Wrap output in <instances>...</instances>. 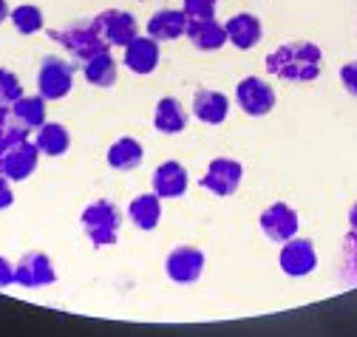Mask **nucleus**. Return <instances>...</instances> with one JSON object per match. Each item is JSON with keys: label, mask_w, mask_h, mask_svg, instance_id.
<instances>
[{"label": "nucleus", "mask_w": 357, "mask_h": 337, "mask_svg": "<svg viewBox=\"0 0 357 337\" xmlns=\"http://www.w3.org/2000/svg\"><path fill=\"white\" fill-rule=\"evenodd\" d=\"M218 0H185L182 9L190 20H202V17H213L215 15Z\"/></svg>", "instance_id": "c85d7f7f"}, {"label": "nucleus", "mask_w": 357, "mask_h": 337, "mask_svg": "<svg viewBox=\"0 0 357 337\" xmlns=\"http://www.w3.org/2000/svg\"><path fill=\"white\" fill-rule=\"evenodd\" d=\"M241 179H244L241 162L227 159V156H218V159H213L207 164V173L202 176L199 185L204 190H210L213 196H218V198H227V196H233L241 187Z\"/></svg>", "instance_id": "39448f33"}, {"label": "nucleus", "mask_w": 357, "mask_h": 337, "mask_svg": "<svg viewBox=\"0 0 357 337\" xmlns=\"http://www.w3.org/2000/svg\"><path fill=\"white\" fill-rule=\"evenodd\" d=\"M94 26H97V31L102 34V40L111 49L114 46L125 49L133 37H139L137 17H133L130 12H125V9H105V12H100L94 17Z\"/></svg>", "instance_id": "0eeeda50"}, {"label": "nucleus", "mask_w": 357, "mask_h": 337, "mask_svg": "<svg viewBox=\"0 0 357 337\" xmlns=\"http://www.w3.org/2000/svg\"><path fill=\"white\" fill-rule=\"evenodd\" d=\"M151 182H153V193L159 198H178V196L188 193V185H190L185 164L182 162H173V159L170 162H162L156 167Z\"/></svg>", "instance_id": "4468645a"}, {"label": "nucleus", "mask_w": 357, "mask_h": 337, "mask_svg": "<svg viewBox=\"0 0 357 337\" xmlns=\"http://www.w3.org/2000/svg\"><path fill=\"white\" fill-rule=\"evenodd\" d=\"M340 278L349 286H357V238L346 233L343 249H340Z\"/></svg>", "instance_id": "a878e982"}, {"label": "nucleus", "mask_w": 357, "mask_h": 337, "mask_svg": "<svg viewBox=\"0 0 357 337\" xmlns=\"http://www.w3.org/2000/svg\"><path fill=\"white\" fill-rule=\"evenodd\" d=\"M185 37L193 43V49L199 52H218L227 43V31L215 17H202V20H190Z\"/></svg>", "instance_id": "dca6fc26"}, {"label": "nucleus", "mask_w": 357, "mask_h": 337, "mask_svg": "<svg viewBox=\"0 0 357 337\" xmlns=\"http://www.w3.org/2000/svg\"><path fill=\"white\" fill-rule=\"evenodd\" d=\"M236 102L247 116H266L275 108V88L264 77H244L236 86Z\"/></svg>", "instance_id": "423d86ee"}, {"label": "nucleus", "mask_w": 357, "mask_h": 337, "mask_svg": "<svg viewBox=\"0 0 357 337\" xmlns=\"http://www.w3.org/2000/svg\"><path fill=\"white\" fill-rule=\"evenodd\" d=\"M20 97H23V86H20V79H17L9 68H0V105L12 108Z\"/></svg>", "instance_id": "bb28decb"}, {"label": "nucleus", "mask_w": 357, "mask_h": 337, "mask_svg": "<svg viewBox=\"0 0 357 337\" xmlns=\"http://www.w3.org/2000/svg\"><path fill=\"white\" fill-rule=\"evenodd\" d=\"M49 37L54 40L57 46H63L74 60H79V63H85V60H91V57H97V54L111 49L102 40V34L97 31L94 20H74L66 29H52Z\"/></svg>", "instance_id": "f03ea898"}, {"label": "nucleus", "mask_w": 357, "mask_h": 337, "mask_svg": "<svg viewBox=\"0 0 357 337\" xmlns=\"http://www.w3.org/2000/svg\"><path fill=\"white\" fill-rule=\"evenodd\" d=\"M340 82H343L346 94L357 97V60H351V63H346V65L340 68Z\"/></svg>", "instance_id": "c756f323"}, {"label": "nucleus", "mask_w": 357, "mask_h": 337, "mask_svg": "<svg viewBox=\"0 0 357 337\" xmlns=\"http://www.w3.org/2000/svg\"><path fill=\"white\" fill-rule=\"evenodd\" d=\"M46 102L49 100H43L40 94L37 97H20L15 105H12V116L26 125V128H43L46 125Z\"/></svg>", "instance_id": "b1692460"}, {"label": "nucleus", "mask_w": 357, "mask_h": 337, "mask_svg": "<svg viewBox=\"0 0 357 337\" xmlns=\"http://www.w3.org/2000/svg\"><path fill=\"white\" fill-rule=\"evenodd\" d=\"M225 31H227V43H233L238 52H250L261 43L264 37V26L255 15L250 12H238L233 15L227 23H225Z\"/></svg>", "instance_id": "2eb2a0df"}, {"label": "nucleus", "mask_w": 357, "mask_h": 337, "mask_svg": "<svg viewBox=\"0 0 357 337\" xmlns=\"http://www.w3.org/2000/svg\"><path fill=\"white\" fill-rule=\"evenodd\" d=\"M6 122H12V108H6V105H0V128H3Z\"/></svg>", "instance_id": "72a5a7b5"}, {"label": "nucleus", "mask_w": 357, "mask_h": 337, "mask_svg": "<svg viewBox=\"0 0 357 337\" xmlns=\"http://www.w3.org/2000/svg\"><path fill=\"white\" fill-rule=\"evenodd\" d=\"M37 162H40V148H37V142H29V139L12 145L3 153V159H0V164H3V176L9 182H26L37 171Z\"/></svg>", "instance_id": "f8f14e48"}, {"label": "nucleus", "mask_w": 357, "mask_h": 337, "mask_svg": "<svg viewBox=\"0 0 357 337\" xmlns=\"http://www.w3.org/2000/svg\"><path fill=\"white\" fill-rule=\"evenodd\" d=\"M23 139H29V128H26V125H20L17 119H15V122H6L3 128H0V159H3V153H6L12 145H17V142H23Z\"/></svg>", "instance_id": "cd10ccee"}, {"label": "nucleus", "mask_w": 357, "mask_h": 337, "mask_svg": "<svg viewBox=\"0 0 357 337\" xmlns=\"http://www.w3.org/2000/svg\"><path fill=\"white\" fill-rule=\"evenodd\" d=\"M153 128L165 136H176L188 128V111L176 97H162L153 111Z\"/></svg>", "instance_id": "6ab92c4d"}, {"label": "nucleus", "mask_w": 357, "mask_h": 337, "mask_svg": "<svg viewBox=\"0 0 357 337\" xmlns=\"http://www.w3.org/2000/svg\"><path fill=\"white\" fill-rule=\"evenodd\" d=\"M82 74H85V79L91 82L94 88H114L119 68H116V60H114L111 49L97 54V57H91V60H85L82 63Z\"/></svg>", "instance_id": "4be33fe9"}, {"label": "nucleus", "mask_w": 357, "mask_h": 337, "mask_svg": "<svg viewBox=\"0 0 357 337\" xmlns=\"http://www.w3.org/2000/svg\"><path fill=\"white\" fill-rule=\"evenodd\" d=\"M9 20L15 23V29H17L20 34H37V31L43 29V9L31 6V3H23V6L12 9Z\"/></svg>", "instance_id": "393cba45"}, {"label": "nucleus", "mask_w": 357, "mask_h": 337, "mask_svg": "<svg viewBox=\"0 0 357 337\" xmlns=\"http://www.w3.org/2000/svg\"><path fill=\"white\" fill-rule=\"evenodd\" d=\"M321 65L324 52L309 40H292L266 57V71L287 82H315L321 77Z\"/></svg>", "instance_id": "f257e3e1"}, {"label": "nucleus", "mask_w": 357, "mask_h": 337, "mask_svg": "<svg viewBox=\"0 0 357 337\" xmlns=\"http://www.w3.org/2000/svg\"><path fill=\"white\" fill-rule=\"evenodd\" d=\"M34 142H37L40 153H46V156H63L71 148V134H68L66 125H60V122H46L40 128V134H37Z\"/></svg>", "instance_id": "5701e85b"}, {"label": "nucleus", "mask_w": 357, "mask_h": 337, "mask_svg": "<svg viewBox=\"0 0 357 337\" xmlns=\"http://www.w3.org/2000/svg\"><path fill=\"white\" fill-rule=\"evenodd\" d=\"M79 221H82V230H85L88 241L100 249V246H114L116 244L119 227H122V213H119V207L114 201L97 198L82 210Z\"/></svg>", "instance_id": "7ed1b4c3"}, {"label": "nucleus", "mask_w": 357, "mask_h": 337, "mask_svg": "<svg viewBox=\"0 0 357 337\" xmlns=\"http://www.w3.org/2000/svg\"><path fill=\"white\" fill-rule=\"evenodd\" d=\"M54 281H57V269L46 252H26L15 264V283H20L26 289L52 286Z\"/></svg>", "instance_id": "9d476101"}, {"label": "nucleus", "mask_w": 357, "mask_h": 337, "mask_svg": "<svg viewBox=\"0 0 357 337\" xmlns=\"http://www.w3.org/2000/svg\"><path fill=\"white\" fill-rule=\"evenodd\" d=\"M12 201H15V193H12V187H9V179L0 176V210L12 207Z\"/></svg>", "instance_id": "2f4dec72"}, {"label": "nucleus", "mask_w": 357, "mask_h": 337, "mask_svg": "<svg viewBox=\"0 0 357 337\" xmlns=\"http://www.w3.org/2000/svg\"><path fill=\"white\" fill-rule=\"evenodd\" d=\"M12 283H15V267H12L9 258L0 256V289H6V286H12Z\"/></svg>", "instance_id": "7c9ffc66"}, {"label": "nucleus", "mask_w": 357, "mask_h": 337, "mask_svg": "<svg viewBox=\"0 0 357 337\" xmlns=\"http://www.w3.org/2000/svg\"><path fill=\"white\" fill-rule=\"evenodd\" d=\"M128 219L133 221V227H139L145 233L156 230L162 221V198L156 193H142L128 204Z\"/></svg>", "instance_id": "412c9836"}, {"label": "nucleus", "mask_w": 357, "mask_h": 337, "mask_svg": "<svg viewBox=\"0 0 357 337\" xmlns=\"http://www.w3.org/2000/svg\"><path fill=\"white\" fill-rule=\"evenodd\" d=\"M105 162H108V167H114V171H119V173L137 171V167L145 162V148H142L139 139L122 136V139H116V142L108 148Z\"/></svg>", "instance_id": "aec40b11"}, {"label": "nucleus", "mask_w": 357, "mask_h": 337, "mask_svg": "<svg viewBox=\"0 0 357 337\" xmlns=\"http://www.w3.org/2000/svg\"><path fill=\"white\" fill-rule=\"evenodd\" d=\"M9 15H12L9 3H6V0H0V23H3V20H9Z\"/></svg>", "instance_id": "f704fd0d"}, {"label": "nucleus", "mask_w": 357, "mask_h": 337, "mask_svg": "<svg viewBox=\"0 0 357 337\" xmlns=\"http://www.w3.org/2000/svg\"><path fill=\"white\" fill-rule=\"evenodd\" d=\"M278 264H281L284 275H289V278H303L309 272H315V267H318L315 244H312L309 238H298V235L289 238V241H284Z\"/></svg>", "instance_id": "6e6552de"}, {"label": "nucleus", "mask_w": 357, "mask_h": 337, "mask_svg": "<svg viewBox=\"0 0 357 337\" xmlns=\"http://www.w3.org/2000/svg\"><path fill=\"white\" fill-rule=\"evenodd\" d=\"M188 23H190V17L185 15V9H159L148 20V37L159 40V43H165V40H178V37H185Z\"/></svg>", "instance_id": "a211bd4d"}, {"label": "nucleus", "mask_w": 357, "mask_h": 337, "mask_svg": "<svg viewBox=\"0 0 357 337\" xmlns=\"http://www.w3.org/2000/svg\"><path fill=\"white\" fill-rule=\"evenodd\" d=\"M258 224H261V233L270 238L273 244H284V241H289V238L298 235V224L301 221H298V213H295L289 204L275 201V204H270L261 213Z\"/></svg>", "instance_id": "1a4fd4ad"}, {"label": "nucleus", "mask_w": 357, "mask_h": 337, "mask_svg": "<svg viewBox=\"0 0 357 337\" xmlns=\"http://www.w3.org/2000/svg\"><path fill=\"white\" fill-rule=\"evenodd\" d=\"M230 113V100L221 94V91H213V88H199L193 94V116L204 125H221Z\"/></svg>", "instance_id": "f3484780"}, {"label": "nucleus", "mask_w": 357, "mask_h": 337, "mask_svg": "<svg viewBox=\"0 0 357 337\" xmlns=\"http://www.w3.org/2000/svg\"><path fill=\"white\" fill-rule=\"evenodd\" d=\"M349 235L357 238V201H354L351 210H349Z\"/></svg>", "instance_id": "473e14b6"}, {"label": "nucleus", "mask_w": 357, "mask_h": 337, "mask_svg": "<svg viewBox=\"0 0 357 337\" xmlns=\"http://www.w3.org/2000/svg\"><path fill=\"white\" fill-rule=\"evenodd\" d=\"M125 68L133 74H153L159 65V40L153 37H133L130 43L125 46V57H122Z\"/></svg>", "instance_id": "ddd939ff"}, {"label": "nucleus", "mask_w": 357, "mask_h": 337, "mask_svg": "<svg viewBox=\"0 0 357 337\" xmlns=\"http://www.w3.org/2000/svg\"><path fill=\"white\" fill-rule=\"evenodd\" d=\"M165 272L173 283H196L204 272V252L196 246H176L165 261Z\"/></svg>", "instance_id": "9b49d317"}, {"label": "nucleus", "mask_w": 357, "mask_h": 337, "mask_svg": "<svg viewBox=\"0 0 357 337\" xmlns=\"http://www.w3.org/2000/svg\"><path fill=\"white\" fill-rule=\"evenodd\" d=\"M37 88L43 100H66L74 88V65L63 57H46L37 71Z\"/></svg>", "instance_id": "20e7f679"}]
</instances>
